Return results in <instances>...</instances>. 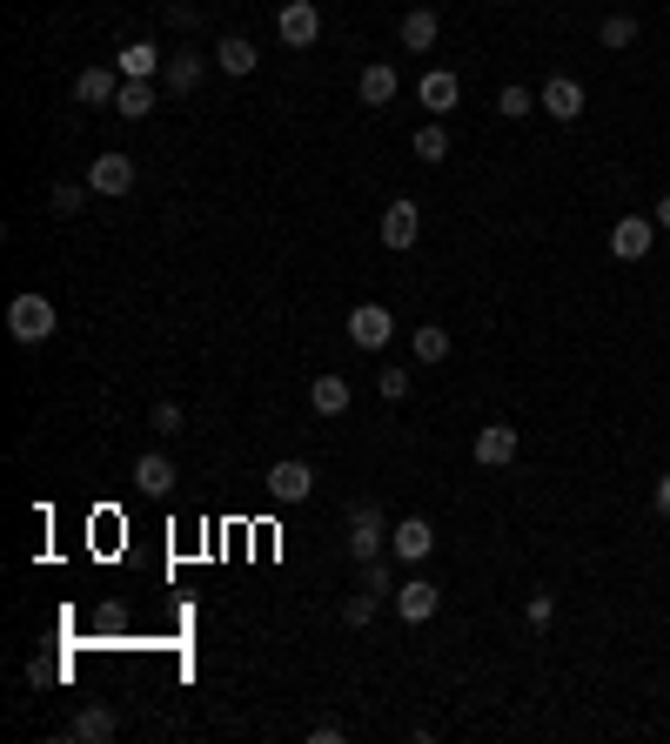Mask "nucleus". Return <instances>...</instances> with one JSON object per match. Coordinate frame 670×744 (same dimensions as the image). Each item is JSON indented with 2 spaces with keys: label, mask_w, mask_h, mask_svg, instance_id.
Listing matches in <instances>:
<instances>
[{
  "label": "nucleus",
  "mask_w": 670,
  "mask_h": 744,
  "mask_svg": "<svg viewBox=\"0 0 670 744\" xmlns=\"http://www.w3.org/2000/svg\"><path fill=\"white\" fill-rule=\"evenodd\" d=\"M54 323H61V316H54V302H48V295H34V289L8 302V336H14V342H48Z\"/></svg>",
  "instance_id": "1"
},
{
  "label": "nucleus",
  "mask_w": 670,
  "mask_h": 744,
  "mask_svg": "<svg viewBox=\"0 0 670 744\" xmlns=\"http://www.w3.org/2000/svg\"><path fill=\"white\" fill-rule=\"evenodd\" d=\"M382 551H389V517L376 510V503H356V510H349V557L376 564Z\"/></svg>",
  "instance_id": "2"
},
{
  "label": "nucleus",
  "mask_w": 670,
  "mask_h": 744,
  "mask_svg": "<svg viewBox=\"0 0 670 744\" xmlns=\"http://www.w3.org/2000/svg\"><path fill=\"white\" fill-rule=\"evenodd\" d=\"M517 450H523V429H517V423H483V429H477V443H469V456H477L483 469L517 463Z\"/></svg>",
  "instance_id": "3"
},
{
  "label": "nucleus",
  "mask_w": 670,
  "mask_h": 744,
  "mask_svg": "<svg viewBox=\"0 0 670 744\" xmlns=\"http://www.w3.org/2000/svg\"><path fill=\"white\" fill-rule=\"evenodd\" d=\"M429 551H437V530H429V517H403V524H389V557L396 564H422Z\"/></svg>",
  "instance_id": "4"
},
{
  "label": "nucleus",
  "mask_w": 670,
  "mask_h": 744,
  "mask_svg": "<svg viewBox=\"0 0 670 744\" xmlns=\"http://www.w3.org/2000/svg\"><path fill=\"white\" fill-rule=\"evenodd\" d=\"M275 34H282V48H315V41H323V14H315V0H289V8L275 14Z\"/></svg>",
  "instance_id": "5"
},
{
  "label": "nucleus",
  "mask_w": 670,
  "mask_h": 744,
  "mask_svg": "<svg viewBox=\"0 0 670 744\" xmlns=\"http://www.w3.org/2000/svg\"><path fill=\"white\" fill-rule=\"evenodd\" d=\"M308 490H315V469H308V463L282 456V463L268 469V496L282 503V510H295V503H308Z\"/></svg>",
  "instance_id": "6"
},
{
  "label": "nucleus",
  "mask_w": 670,
  "mask_h": 744,
  "mask_svg": "<svg viewBox=\"0 0 670 744\" xmlns=\"http://www.w3.org/2000/svg\"><path fill=\"white\" fill-rule=\"evenodd\" d=\"M389 336H396V316H389L382 302H356V308H349V342H356V349H382Z\"/></svg>",
  "instance_id": "7"
},
{
  "label": "nucleus",
  "mask_w": 670,
  "mask_h": 744,
  "mask_svg": "<svg viewBox=\"0 0 670 744\" xmlns=\"http://www.w3.org/2000/svg\"><path fill=\"white\" fill-rule=\"evenodd\" d=\"M650 242H657V222H650V215H623V222L610 228V255H617V262H644Z\"/></svg>",
  "instance_id": "8"
},
{
  "label": "nucleus",
  "mask_w": 670,
  "mask_h": 744,
  "mask_svg": "<svg viewBox=\"0 0 670 744\" xmlns=\"http://www.w3.org/2000/svg\"><path fill=\"white\" fill-rule=\"evenodd\" d=\"M536 101H543L549 122H577V114H583V81H577V74H549Z\"/></svg>",
  "instance_id": "9"
},
{
  "label": "nucleus",
  "mask_w": 670,
  "mask_h": 744,
  "mask_svg": "<svg viewBox=\"0 0 670 744\" xmlns=\"http://www.w3.org/2000/svg\"><path fill=\"white\" fill-rule=\"evenodd\" d=\"M437 604H443V591H437L429 577L396 583V617H403V623H429V617H437Z\"/></svg>",
  "instance_id": "10"
},
{
  "label": "nucleus",
  "mask_w": 670,
  "mask_h": 744,
  "mask_svg": "<svg viewBox=\"0 0 670 744\" xmlns=\"http://www.w3.org/2000/svg\"><path fill=\"white\" fill-rule=\"evenodd\" d=\"M416 235H422V215H416V202H389L382 209V249H416Z\"/></svg>",
  "instance_id": "11"
},
{
  "label": "nucleus",
  "mask_w": 670,
  "mask_h": 744,
  "mask_svg": "<svg viewBox=\"0 0 670 744\" xmlns=\"http://www.w3.org/2000/svg\"><path fill=\"white\" fill-rule=\"evenodd\" d=\"M88 188L94 194H135V154H101L88 168Z\"/></svg>",
  "instance_id": "12"
},
{
  "label": "nucleus",
  "mask_w": 670,
  "mask_h": 744,
  "mask_svg": "<svg viewBox=\"0 0 670 744\" xmlns=\"http://www.w3.org/2000/svg\"><path fill=\"white\" fill-rule=\"evenodd\" d=\"M114 94H122V67H81L74 74V101L81 108H108Z\"/></svg>",
  "instance_id": "13"
},
{
  "label": "nucleus",
  "mask_w": 670,
  "mask_h": 744,
  "mask_svg": "<svg viewBox=\"0 0 670 744\" xmlns=\"http://www.w3.org/2000/svg\"><path fill=\"white\" fill-rule=\"evenodd\" d=\"M456 94H463V81H456L450 67H429L422 81H416V101H422L429 114H450V108H456Z\"/></svg>",
  "instance_id": "14"
},
{
  "label": "nucleus",
  "mask_w": 670,
  "mask_h": 744,
  "mask_svg": "<svg viewBox=\"0 0 670 744\" xmlns=\"http://www.w3.org/2000/svg\"><path fill=\"white\" fill-rule=\"evenodd\" d=\"M396 67H389V61H369L363 67V81H356V94H363V108H389V101H396Z\"/></svg>",
  "instance_id": "15"
},
{
  "label": "nucleus",
  "mask_w": 670,
  "mask_h": 744,
  "mask_svg": "<svg viewBox=\"0 0 670 744\" xmlns=\"http://www.w3.org/2000/svg\"><path fill=\"white\" fill-rule=\"evenodd\" d=\"M255 41H249V34H222V41H215V67L222 74H255Z\"/></svg>",
  "instance_id": "16"
},
{
  "label": "nucleus",
  "mask_w": 670,
  "mask_h": 744,
  "mask_svg": "<svg viewBox=\"0 0 670 744\" xmlns=\"http://www.w3.org/2000/svg\"><path fill=\"white\" fill-rule=\"evenodd\" d=\"M114 67H122V81H154V74H162L168 61H162V54H154L148 41H128L122 54H114Z\"/></svg>",
  "instance_id": "17"
},
{
  "label": "nucleus",
  "mask_w": 670,
  "mask_h": 744,
  "mask_svg": "<svg viewBox=\"0 0 670 744\" xmlns=\"http://www.w3.org/2000/svg\"><path fill=\"white\" fill-rule=\"evenodd\" d=\"M308 409L315 416H342L349 409V382L342 376H308Z\"/></svg>",
  "instance_id": "18"
},
{
  "label": "nucleus",
  "mask_w": 670,
  "mask_h": 744,
  "mask_svg": "<svg viewBox=\"0 0 670 744\" xmlns=\"http://www.w3.org/2000/svg\"><path fill=\"white\" fill-rule=\"evenodd\" d=\"M437 34H443V21L429 14V8L403 14V48H409V54H429V48H437Z\"/></svg>",
  "instance_id": "19"
},
{
  "label": "nucleus",
  "mask_w": 670,
  "mask_h": 744,
  "mask_svg": "<svg viewBox=\"0 0 670 744\" xmlns=\"http://www.w3.org/2000/svg\"><path fill=\"white\" fill-rule=\"evenodd\" d=\"M135 483H141L148 496H168V490H175V463H168V456H141V463H135Z\"/></svg>",
  "instance_id": "20"
},
{
  "label": "nucleus",
  "mask_w": 670,
  "mask_h": 744,
  "mask_svg": "<svg viewBox=\"0 0 670 744\" xmlns=\"http://www.w3.org/2000/svg\"><path fill=\"white\" fill-rule=\"evenodd\" d=\"M114 114L148 122V114H154V81H122V94H114Z\"/></svg>",
  "instance_id": "21"
},
{
  "label": "nucleus",
  "mask_w": 670,
  "mask_h": 744,
  "mask_svg": "<svg viewBox=\"0 0 670 744\" xmlns=\"http://www.w3.org/2000/svg\"><path fill=\"white\" fill-rule=\"evenodd\" d=\"M416 162H450V128L443 122H429V128H416Z\"/></svg>",
  "instance_id": "22"
},
{
  "label": "nucleus",
  "mask_w": 670,
  "mask_h": 744,
  "mask_svg": "<svg viewBox=\"0 0 670 744\" xmlns=\"http://www.w3.org/2000/svg\"><path fill=\"white\" fill-rule=\"evenodd\" d=\"M443 356H450V329L416 323V363H443Z\"/></svg>",
  "instance_id": "23"
},
{
  "label": "nucleus",
  "mask_w": 670,
  "mask_h": 744,
  "mask_svg": "<svg viewBox=\"0 0 670 744\" xmlns=\"http://www.w3.org/2000/svg\"><path fill=\"white\" fill-rule=\"evenodd\" d=\"M162 81H168V88H175V94H188V88H194V81H202V54H175V61H168V67H162Z\"/></svg>",
  "instance_id": "24"
},
{
  "label": "nucleus",
  "mask_w": 670,
  "mask_h": 744,
  "mask_svg": "<svg viewBox=\"0 0 670 744\" xmlns=\"http://www.w3.org/2000/svg\"><path fill=\"white\" fill-rule=\"evenodd\" d=\"M74 737H94V744L114 737V711H108V704H88V711L74 718Z\"/></svg>",
  "instance_id": "25"
},
{
  "label": "nucleus",
  "mask_w": 670,
  "mask_h": 744,
  "mask_svg": "<svg viewBox=\"0 0 670 744\" xmlns=\"http://www.w3.org/2000/svg\"><path fill=\"white\" fill-rule=\"evenodd\" d=\"M597 41H604V48H630V41H637V14H604Z\"/></svg>",
  "instance_id": "26"
},
{
  "label": "nucleus",
  "mask_w": 670,
  "mask_h": 744,
  "mask_svg": "<svg viewBox=\"0 0 670 744\" xmlns=\"http://www.w3.org/2000/svg\"><path fill=\"white\" fill-rule=\"evenodd\" d=\"M88 194H94V188H81V181H61V188L48 194V209H54V215H81V209H88Z\"/></svg>",
  "instance_id": "27"
},
{
  "label": "nucleus",
  "mask_w": 670,
  "mask_h": 744,
  "mask_svg": "<svg viewBox=\"0 0 670 744\" xmlns=\"http://www.w3.org/2000/svg\"><path fill=\"white\" fill-rule=\"evenodd\" d=\"M530 108H543V101H536L530 88H503V94H496V114H503V122H523Z\"/></svg>",
  "instance_id": "28"
},
{
  "label": "nucleus",
  "mask_w": 670,
  "mask_h": 744,
  "mask_svg": "<svg viewBox=\"0 0 670 744\" xmlns=\"http://www.w3.org/2000/svg\"><path fill=\"white\" fill-rule=\"evenodd\" d=\"M376 604H382L376 591H356V597L342 604V623H356V631H369V623H376Z\"/></svg>",
  "instance_id": "29"
},
{
  "label": "nucleus",
  "mask_w": 670,
  "mask_h": 744,
  "mask_svg": "<svg viewBox=\"0 0 670 744\" xmlns=\"http://www.w3.org/2000/svg\"><path fill=\"white\" fill-rule=\"evenodd\" d=\"M409 376H416V369H403V363H389V369L376 376V389H382L389 403H403V396H409Z\"/></svg>",
  "instance_id": "30"
},
{
  "label": "nucleus",
  "mask_w": 670,
  "mask_h": 744,
  "mask_svg": "<svg viewBox=\"0 0 670 744\" xmlns=\"http://www.w3.org/2000/svg\"><path fill=\"white\" fill-rule=\"evenodd\" d=\"M363 591H376V597L389 591V597H396V577H389V564H382V557H376V564H363Z\"/></svg>",
  "instance_id": "31"
},
{
  "label": "nucleus",
  "mask_w": 670,
  "mask_h": 744,
  "mask_svg": "<svg viewBox=\"0 0 670 744\" xmlns=\"http://www.w3.org/2000/svg\"><path fill=\"white\" fill-rule=\"evenodd\" d=\"M154 429H162V437H175V429H181V403H154Z\"/></svg>",
  "instance_id": "32"
},
{
  "label": "nucleus",
  "mask_w": 670,
  "mask_h": 744,
  "mask_svg": "<svg viewBox=\"0 0 670 744\" xmlns=\"http://www.w3.org/2000/svg\"><path fill=\"white\" fill-rule=\"evenodd\" d=\"M549 617H557V597H549V591H536V597H530V623H536V631H543Z\"/></svg>",
  "instance_id": "33"
},
{
  "label": "nucleus",
  "mask_w": 670,
  "mask_h": 744,
  "mask_svg": "<svg viewBox=\"0 0 670 744\" xmlns=\"http://www.w3.org/2000/svg\"><path fill=\"white\" fill-rule=\"evenodd\" d=\"M342 737H349V731H342L336 718H323V724H308V744H342Z\"/></svg>",
  "instance_id": "34"
},
{
  "label": "nucleus",
  "mask_w": 670,
  "mask_h": 744,
  "mask_svg": "<svg viewBox=\"0 0 670 744\" xmlns=\"http://www.w3.org/2000/svg\"><path fill=\"white\" fill-rule=\"evenodd\" d=\"M650 503H657V517H670V469H663V477L650 483Z\"/></svg>",
  "instance_id": "35"
},
{
  "label": "nucleus",
  "mask_w": 670,
  "mask_h": 744,
  "mask_svg": "<svg viewBox=\"0 0 670 744\" xmlns=\"http://www.w3.org/2000/svg\"><path fill=\"white\" fill-rule=\"evenodd\" d=\"M650 222H657V228H670V194H657V209H650Z\"/></svg>",
  "instance_id": "36"
}]
</instances>
